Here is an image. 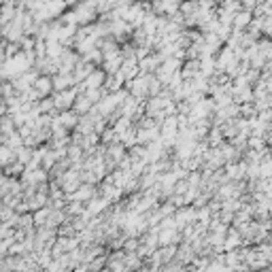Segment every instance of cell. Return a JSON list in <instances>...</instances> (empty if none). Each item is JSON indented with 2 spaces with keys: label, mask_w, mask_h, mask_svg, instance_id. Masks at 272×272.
I'll return each mask as SVG.
<instances>
[{
  "label": "cell",
  "mask_w": 272,
  "mask_h": 272,
  "mask_svg": "<svg viewBox=\"0 0 272 272\" xmlns=\"http://www.w3.org/2000/svg\"><path fill=\"white\" fill-rule=\"evenodd\" d=\"M71 11H73V15H74V24H77L79 28L91 26V24H94V19H98V15H96V4H94V2L74 4Z\"/></svg>",
  "instance_id": "1"
},
{
  "label": "cell",
  "mask_w": 272,
  "mask_h": 272,
  "mask_svg": "<svg viewBox=\"0 0 272 272\" xmlns=\"http://www.w3.org/2000/svg\"><path fill=\"white\" fill-rule=\"evenodd\" d=\"M79 91L77 88H71V90H64V91H55L54 96H51V100H54V107L57 113H64V111H71L74 100H77Z\"/></svg>",
  "instance_id": "2"
},
{
  "label": "cell",
  "mask_w": 272,
  "mask_h": 272,
  "mask_svg": "<svg viewBox=\"0 0 272 272\" xmlns=\"http://www.w3.org/2000/svg\"><path fill=\"white\" fill-rule=\"evenodd\" d=\"M177 223V230L181 232L183 228H187V225H194L196 223V208L194 206H181L175 211V215H172Z\"/></svg>",
  "instance_id": "3"
},
{
  "label": "cell",
  "mask_w": 272,
  "mask_h": 272,
  "mask_svg": "<svg viewBox=\"0 0 272 272\" xmlns=\"http://www.w3.org/2000/svg\"><path fill=\"white\" fill-rule=\"evenodd\" d=\"M109 206H111V202H109L107 198H102V196H94V198H91L88 204H85V213H88V215L94 219V217H100Z\"/></svg>",
  "instance_id": "4"
},
{
  "label": "cell",
  "mask_w": 272,
  "mask_h": 272,
  "mask_svg": "<svg viewBox=\"0 0 272 272\" xmlns=\"http://www.w3.org/2000/svg\"><path fill=\"white\" fill-rule=\"evenodd\" d=\"M158 240H160V247H170V245L179 247L181 245V232L177 228H160Z\"/></svg>",
  "instance_id": "5"
},
{
  "label": "cell",
  "mask_w": 272,
  "mask_h": 272,
  "mask_svg": "<svg viewBox=\"0 0 272 272\" xmlns=\"http://www.w3.org/2000/svg\"><path fill=\"white\" fill-rule=\"evenodd\" d=\"M34 91H36L38 100H45V98L51 96V91H54V81H51V77H47V74H38V79L34 81Z\"/></svg>",
  "instance_id": "6"
},
{
  "label": "cell",
  "mask_w": 272,
  "mask_h": 272,
  "mask_svg": "<svg viewBox=\"0 0 272 272\" xmlns=\"http://www.w3.org/2000/svg\"><path fill=\"white\" fill-rule=\"evenodd\" d=\"M119 73L124 74L126 83H128V81H134L138 74H141V68H138V60H136V57H126L124 64H121V68H119Z\"/></svg>",
  "instance_id": "7"
},
{
  "label": "cell",
  "mask_w": 272,
  "mask_h": 272,
  "mask_svg": "<svg viewBox=\"0 0 272 272\" xmlns=\"http://www.w3.org/2000/svg\"><path fill=\"white\" fill-rule=\"evenodd\" d=\"M196 257H198V255H196V251L192 249V245H187V242H181V245L177 247V257H175L177 264H181V266L192 264Z\"/></svg>",
  "instance_id": "8"
},
{
  "label": "cell",
  "mask_w": 272,
  "mask_h": 272,
  "mask_svg": "<svg viewBox=\"0 0 272 272\" xmlns=\"http://www.w3.org/2000/svg\"><path fill=\"white\" fill-rule=\"evenodd\" d=\"M253 21V13H249V11H238V13L234 15L232 19V32H247L249 24Z\"/></svg>",
  "instance_id": "9"
},
{
  "label": "cell",
  "mask_w": 272,
  "mask_h": 272,
  "mask_svg": "<svg viewBox=\"0 0 272 272\" xmlns=\"http://www.w3.org/2000/svg\"><path fill=\"white\" fill-rule=\"evenodd\" d=\"M242 247V238L238 234V230H234L232 225L228 228V234H225V240H223V253L228 251H236V249Z\"/></svg>",
  "instance_id": "10"
},
{
  "label": "cell",
  "mask_w": 272,
  "mask_h": 272,
  "mask_svg": "<svg viewBox=\"0 0 272 272\" xmlns=\"http://www.w3.org/2000/svg\"><path fill=\"white\" fill-rule=\"evenodd\" d=\"M55 121H57V126H62L64 130L71 132V130L77 128V124H79V115L74 113V111H64V113H57Z\"/></svg>",
  "instance_id": "11"
},
{
  "label": "cell",
  "mask_w": 272,
  "mask_h": 272,
  "mask_svg": "<svg viewBox=\"0 0 272 272\" xmlns=\"http://www.w3.org/2000/svg\"><path fill=\"white\" fill-rule=\"evenodd\" d=\"M104 81H107L104 71L102 68H96V71L83 81V85H85V90H100V88H104Z\"/></svg>",
  "instance_id": "12"
},
{
  "label": "cell",
  "mask_w": 272,
  "mask_h": 272,
  "mask_svg": "<svg viewBox=\"0 0 272 272\" xmlns=\"http://www.w3.org/2000/svg\"><path fill=\"white\" fill-rule=\"evenodd\" d=\"M13 132H17L13 117H11V115H4V117H0V143L7 141V138L13 134Z\"/></svg>",
  "instance_id": "13"
},
{
  "label": "cell",
  "mask_w": 272,
  "mask_h": 272,
  "mask_svg": "<svg viewBox=\"0 0 272 272\" xmlns=\"http://www.w3.org/2000/svg\"><path fill=\"white\" fill-rule=\"evenodd\" d=\"M51 81H54V90L55 91H64V90H71L74 88V79L73 74H55V77H51Z\"/></svg>",
  "instance_id": "14"
},
{
  "label": "cell",
  "mask_w": 272,
  "mask_h": 272,
  "mask_svg": "<svg viewBox=\"0 0 272 272\" xmlns=\"http://www.w3.org/2000/svg\"><path fill=\"white\" fill-rule=\"evenodd\" d=\"M91 109H94V104H91V102L88 100V98H85V94H79L71 111H74V113L79 115V117H83V115H88V113L91 111Z\"/></svg>",
  "instance_id": "15"
},
{
  "label": "cell",
  "mask_w": 272,
  "mask_h": 272,
  "mask_svg": "<svg viewBox=\"0 0 272 272\" xmlns=\"http://www.w3.org/2000/svg\"><path fill=\"white\" fill-rule=\"evenodd\" d=\"M155 255L160 257V264L162 266H168L175 262V257H177V247L175 245H170V247H160L158 251H155Z\"/></svg>",
  "instance_id": "16"
},
{
  "label": "cell",
  "mask_w": 272,
  "mask_h": 272,
  "mask_svg": "<svg viewBox=\"0 0 272 272\" xmlns=\"http://www.w3.org/2000/svg\"><path fill=\"white\" fill-rule=\"evenodd\" d=\"M124 266H126V270H128V272H138V270L143 268V259L138 257L136 253H126Z\"/></svg>",
  "instance_id": "17"
},
{
  "label": "cell",
  "mask_w": 272,
  "mask_h": 272,
  "mask_svg": "<svg viewBox=\"0 0 272 272\" xmlns=\"http://www.w3.org/2000/svg\"><path fill=\"white\" fill-rule=\"evenodd\" d=\"M15 162V151H11L9 147L0 145V168H7Z\"/></svg>",
  "instance_id": "18"
},
{
  "label": "cell",
  "mask_w": 272,
  "mask_h": 272,
  "mask_svg": "<svg viewBox=\"0 0 272 272\" xmlns=\"http://www.w3.org/2000/svg\"><path fill=\"white\" fill-rule=\"evenodd\" d=\"M49 213H51V208H49V206H45V208H40V211L32 213L34 225H38V228H43V225L47 223V219H49Z\"/></svg>",
  "instance_id": "19"
},
{
  "label": "cell",
  "mask_w": 272,
  "mask_h": 272,
  "mask_svg": "<svg viewBox=\"0 0 272 272\" xmlns=\"http://www.w3.org/2000/svg\"><path fill=\"white\" fill-rule=\"evenodd\" d=\"M247 147L251 149V151H264V149H266V143H264L262 136H249Z\"/></svg>",
  "instance_id": "20"
},
{
  "label": "cell",
  "mask_w": 272,
  "mask_h": 272,
  "mask_svg": "<svg viewBox=\"0 0 272 272\" xmlns=\"http://www.w3.org/2000/svg\"><path fill=\"white\" fill-rule=\"evenodd\" d=\"M138 245H141V240L138 238H128L126 240V245H124V253H136Z\"/></svg>",
  "instance_id": "21"
},
{
  "label": "cell",
  "mask_w": 272,
  "mask_h": 272,
  "mask_svg": "<svg viewBox=\"0 0 272 272\" xmlns=\"http://www.w3.org/2000/svg\"><path fill=\"white\" fill-rule=\"evenodd\" d=\"M257 119L262 121V124H272V109H266V111L257 113Z\"/></svg>",
  "instance_id": "22"
},
{
  "label": "cell",
  "mask_w": 272,
  "mask_h": 272,
  "mask_svg": "<svg viewBox=\"0 0 272 272\" xmlns=\"http://www.w3.org/2000/svg\"><path fill=\"white\" fill-rule=\"evenodd\" d=\"M264 143H266V147H268V149H272V130H268L264 134Z\"/></svg>",
  "instance_id": "23"
},
{
  "label": "cell",
  "mask_w": 272,
  "mask_h": 272,
  "mask_svg": "<svg viewBox=\"0 0 272 272\" xmlns=\"http://www.w3.org/2000/svg\"><path fill=\"white\" fill-rule=\"evenodd\" d=\"M264 9H266V17L272 15V0H268V2H264Z\"/></svg>",
  "instance_id": "24"
},
{
  "label": "cell",
  "mask_w": 272,
  "mask_h": 272,
  "mask_svg": "<svg viewBox=\"0 0 272 272\" xmlns=\"http://www.w3.org/2000/svg\"><path fill=\"white\" fill-rule=\"evenodd\" d=\"M73 272H90V270H88V266H83V264H81V266H77V268H74Z\"/></svg>",
  "instance_id": "25"
},
{
  "label": "cell",
  "mask_w": 272,
  "mask_h": 272,
  "mask_svg": "<svg viewBox=\"0 0 272 272\" xmlns=\"http://www.w3.org/2000/svg\"><path fill=\"white\" fill-rule=\"evenodd\" d=\"M268 270H270V272H272V264H270V268H268Z\"/></svg>",
  "instance_id": "26"
},
{
  "label": "cell",
  "mask_w": 272,
  "mask_h": 272,
  "mask_svg": "<svg viewBox=\"0 0 272 272\" xmlns=\"http://www.w3.org/2000/svg\"><path fill=\"white\" fill-rule=\"evenodd\" d=\"M270 130H272V124H270Z\"/></svg>",
  "instance_id": "27"
},
{
  "label": "cell",
  "mask_w": 272,
  "mask_h": 272,
  "mask_svg": "<svg viewBox=\"0 0 272 272\" xmlns=\"http://www.w3.org/2000/svg\"><path fill=\"white\" fill-rule=\"evenodd\" d=\"M266 272H270V270H266Z\"/></svg>",
  "instance_id": "28"
}]
</instances>
